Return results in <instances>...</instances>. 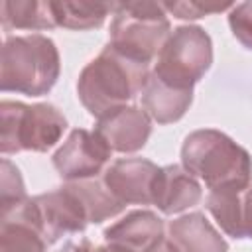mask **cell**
Instances as JSON below:
<instances>
[{
    "label": "cell",
    "instance_id": "cell-1",
    "mask_svg": "<svg viewBox=\"0 0 252 252\" xmlns=\"http://www.w3.org/2000/svg\"><path fill=\"white\" fill-rule=\"evenodd\" d=\"M150 69L106 45L79 75L77 94L96 120L134 100L146 87Z\"/></svg>",
    "mask_w": 252,
    "mask_h": 252
},
{
    "label": "cell",
    "instance_id": "cell-2",
    "mask_svg": "<svg viewBox=\"0 0 252 252\" xmlns=\"http://www.w3.org/2000/svg\"><path fill=\"white\" fill-rule=\"evenodd\" d=\"M183 167L209 191H244L252 183V158L230 136L215 128L191 132L181 146Z\"/></svg>",
    "mask_w": 252,
    "mask_h": 252
},
{
    "label": "cell",
    "instance_id": "cell-3",
    "mask_svg": "<svg viewBox=\"0 0 252 252\" xmlns=\"http://www.w3.org/2000/svg\"><path fill=\"white\" fill-rule=\"evenodd\" d=\"M61 73L53 39L41 33L8 37L0 55V89L26 96L47 94Z\"/></svg>",
    "mask_w": 252,
    "mask_h": 252
},
{
    "label": "cell",
    "instance_id": "cell-4",
    "mask_svg": "<svg viewBox=\"0 0 252 252\" xmlns=\"http://www.w3.org/2000/svg\"><path fill=\"white\" fill-rule=\"evenodd\" d=\"M110 22V47L118 53L150 65L171 33V24L161 2L116 4Z\"/></svg>",
    "mask_w": 252,
    "mask_h": 252
},
{
    "label": "cell",
    "instance_id": "cell-5",
    "mask_svg": "<svg viewBox=\"0 0 252 252\" xmlns=\"http://www.w3.org/2000/svg\"><path fill=\"white\" fill-rule=\"evenodd\" d=\"M67 130V118L49 102H0V152H47Z\"/></svg>",
    "mask_w": 252,
    "mask_h": 252
},
{
    "label": "cell",
    "instance_id": "cell-6",
    "mask_svg": "<svg viewBox=\"0 0 252 252\" xmlns=\"http://www.w3.org/2000/svg\"><path fill=\"white\" fill-rule=\"evenodd\" d=\"M213 65V41L201 26H179L163 43L154 75L175 89L193 91Z\"/></svg>",
    "mask_w": 252,
    "mask_h": 252
},
{
    "label": "cell",
    "instance_id": "cell-7",
    "mask_svg": "<svg viewBox=\"0 0 252 252\" xmlns=\"http://www.w3.org/2000/svg\"><path fill=\"white\" fill-rule=\"evenodd\" d=\"M12 211L28 219L41 232L47 244H55L61 236L83 232L87 224H91L89 207L73 181H67L63 187L53 191L26 199Z\"/></svg>",
    "mask_w": 252,
    "mask_h": 252
},
{
    "label": "cell",
    "instance_id": "cell-8",
    "mask_svg": "<svg viewBox=\"0 0 252 252\" xmlns=\"http://www.w3.org/2000/svg\"><path fill=\"white\" fill-rule=\"evenodd\" d=\"M110 156L112 150L94 130L91 132L85 128H75L57 148L51 161L61 179L81 181L96 177L104 169Z\"/></svg>",
    "mask_w": 252,
    "mask_h": 252
},
{
    "label": "cell",
    "instance_id": "cell-9",
    "mask_svg": "<svg viewBox=\"0 0 252 252\" xmlns=\"http://www.w3.org/2000/svg\"><path fill=\"white\" fill-rule=\"evenodd\" d=\"M159 167L144 158H122L104 171V185L122 205H154V183Z\"/></svg>",
    "mask_w": 252,
    "mask_h": 252
},
{
    "label": "cell",
    "instance_id": "cell-10",
    "mask_svg": "<svg viewBox=\"0 0 252 252\" xmlns=\"http://www.w3.org/2000/svg\"><path fill=\"white\" fill-rule=\"evenodd\" d=\"M94 132L112 152L134 154L142 150L152 134V118L140 106H120L96 120Z\"/></svg>",
    "mask_w": 252,
    "mask_h": 252
},
{
    "label": "cell",
    "instance_id": "cell-11",
    "mask_svg": "<svg viewBox=\"0 0 252 252\" xmlns=\"http://www.w3.org/2000/svg\"><path fill=\"white\" fill-rule=\"evenodd\" d=\"M203 199L201 183L183 165H163L154 183V205L163 215H177Z\"/></svg>",
    "mask_w": 252,
    "mask_h": 252
},
{
    "label": "cell",
    "instance_id": "cell-12",
    "mask_svg": "<svg viewBox=\"0 0 252 252\" xmlns=\"http://www.w3.org/2000/svg\"><path fill=\"white\" fill-rule=\"evenodd\" d=\"M163 238V220L152 211H132L104 228L108 244H120L134 252H150Z\"/></svg>",
    "mask_w": 252,
    "mask_h": 252
},
{
    "label": "cell",
    "instance_id": "cell-13",
    "mask_svg": "<svg viewBox=\"0 0 252 252\" xmlns=\"http://www.w3.org/2000/svg\"><path fill=\"white\" fill-rule=\"evenodd\" d=\"M169 238L181 252H228L226 240L203 213H189L171 220Z\"/></svg>",
    "mask_w": 252,
    "mask_h": 252
},
{
    "label": "cell",
    "instance_id": "cell-14",
    "mask_svg": "<svg viewBox=\"0 0 252 252\" xmlns=\"http://www.w3.org/2000/svg\"><path fill=\"white\" fill-rule=\"evenodd\" d=\"M193 102V91H181L161 83L150 73L148 83L142 91V108L158 124H171L183 118Z\"/></svg>",
    "mask_w": 252,
    "mask_h": 252
},
{
    "label": "cell",
    "instance_id": "cell-15",
    "mask_svg": "<svg viewBox=\"0 0 252 252\" xmlns=\"http://www.w3.org/2000/svg\"><path fill=\"white\" fill-rule=\"evenodd\" d=\"M0 20L6 32L10 30H51L55 28V16L51 2L41 0H6L0 4Z\"/></svg>",
    "mask_w": 252,
    "mask_h": 252
},
{
    "label": "cell",
    "instance_id": "cell-16",
    "mask_svg": "<svg viewBox=\"0 0 252 252\" xmlns=\"http://www.w3.org/2000/svg\"><path fill=\"white\" fill-rule=\"evenodd\" d=\"M51 10L55 16V24L67 30H94L100 28L106 16L114 14L116 4L112 2H51Z\"/></svg>",
    "mask_w": 252,
    "mask_h": 252
},
{
    "label": "cell",
    "instance_id": "cell-17",
    "mask_svg": "<svg viewBox=\"0 0 252 252\" xmlns=\"http://www.w3.org/2000/svg\"><path fill=\"white\" fill-rule=\"evenodd\" d=\"M47 242L41 232L20 213L0 215V252H45Z\"/></svg>",
    "mask_w": 252,
    "mask_h": 252
},
{
    "label": "cell",
    "instance_id": "cell-18",
    "mask_svg": "<svg viewBox=\"0 0 252 252\" xmlns=\"http://www.w3.org/2000/svg\"><path fill=\"white\" fill-rule=\"evenodd\" d=\"M242 193L244 191H209L207 209L217 224L232 238H244L242 232Z\"/></svg>",
    "mask_w": 252,
    "mask_h": 252
},
{
    "label": "cell",
    "instance_id": "cell-19",
    "mask_svg": "<svg viewBox=\"0 0 252 252\" xmlns=\"http://www.w3.org/2000/svg\"><path fill=\"white\" fill-rule=\"evenodd\" d=\"M26 187L20 169L10 161L2 159V185H0V215L16 209L26 201Z\"/></svg>",
    "mask_w": 252,
    "mask_h": 252
},
{
    "label": "cell",
    "instance_id": "cell-20",
    "mask_svg": "<svg viewBox=\"0 0 252 252\" xmlns=\"http://www.w3.org/2000/svg\"><path fill=\"white\" fill-rule=\"evenodd\" d=\"M228 26L232 35L252 51V2L234 4L228 12Z\"/></svg>",
    "mask_w": 252,
    "mask_h": 252
},
{
    "label": "cell",
    "instance_id": "cell-21",
    "mask_svg": "<svg viewBox=\"0 0 252 252\" xmlns=\"http://www.w3.org/2000/svg\"><path fill=\"white\" fill-rule=\"evenodd\" d=\"M165 12L173 14L179 20H197L209 14H217L232 8L234 4H203V2H161Z\"/></svg>",
    "mask_w": 252,
    "mask_h": 252
},
{
    "label": "cell",
    "instance_id": "cell-22",
    "mask_svg": "<svg viewBox=\"0 0 252 252\" xmlns=\"http://www.w3.org/2000/svg\"><path fill=\"white\" fill-rule=\"evenodd\" d=\"M242 232L244 238H252V185L242 193Z\"/></svg>",
    "mask_w": 252,
    "mask_h": 252
},
{
    "label": "cell",
    "instance_id": "cell-23",
    "mask_svg": "<svg viewBox=\"0 0 252 252\" xmlns=\"http://www.w3.org/2000/svg\"><path fill=\"white\" fill-rule=\"evenodd\" d=\"M57 252H96V248L89 238H79V240H67Z\"/></svg>",
    "mask_w": 252,
    "mask_h": 252
},
{
    "label": "cell",
    "instance_id": "cell-24",
    "mask_svg": "<svg viewBox=\"0 0 252 252\" xmlns=\"http://www.w3.org/2000/svg\"><path fill=\"white\" fill-rule=\"evenodd\" d=\"M150 252H181L175 244H173V240L171 238H163L161 242H158Z\"/></svg>",
    "mask_w": 252,
    "mask_h": 252
},
{
    "label": "cell",
    "instance_id": "cell-25",
    "mask_svg": "<svg viewBox=\"0 0 252 252\" xmlns=\"http://www.w3.org/2000/svg\"><path fill=\"white\" fill-rule=\"evenodd\" d=\"M96 252H134V250H130L126 246H120V244H108L106 242L104 246H98Z\"/></svg>",
    "mask_w": 252,
    "mask_h": 252
}]
</instances>
